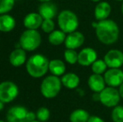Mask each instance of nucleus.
<instances>
[{"label": "nucleus", "instance_id": "22", "mask_svg": "<svg viewBox=\"0 0 123 122\" xmlns=\"http://www.w3.org/2000/svg\"><path fill=\"white\" fill-rule=\"evenodd\" d=\"M65 38H66L65 33L62 30H54L49 34L48 39L52 45L58 46L65 43Z\"/></svg>", "mask_w": 123, "mask_h": 122}, {"label": "nucleus", "instance_id": "28", "mask_svg": "<svg viewBox=\"0 0 123 122\" xmlns=\"http://www.w3.org/2000/svg\"><path fill=\"white\" fill-rule=\"evenodd\" d=\"M41 28L44 33L50 34L55 30V23L52 19H44L41 24Z\"/></svg>", "mask_w": 123, "mask_h": 122}, {"label": "nucleus", "instance_id": "30", "mask_svg": "<svg viewBox=\"0 0 123 122\" xmlns=\"http://www.w3.org/2000/svg\"><path fill=\"white\" fill-rule=\"evenodd\" d=\"M118 90H119V93H120L121 98H122V99H123V83L120 85V86H119Z\"/></svg>", "mask_w": 123, "mask_h": 122}, {"label": "nucleus", "instance_id": "17", "mask_svg": "<svg viewBox=\"0 0 123 122\" xmlns=\"http://www.w3.org/2000/svg\"><path fill=\"white\" fill-rule=\"evenodd\" d=\"M26 61V52L22 48H16L9 55V62L13 66L19 67Z\"/></svg>", "mask_w": 123, "mask_h": 122}, {"label": "nucleus", "instance_id": "14", "mask_svg": "<svg viewBox=\"0 0 123 122\" xmlns=\"http://www.w3.org/2000/svg\"><path fill=\"white\" fill-rule=\"evenodd\" d=\"M105 81L102 75L92 74L88 79V86L94 93H100L105 88Z\"/></svg>", "mask_w": 123, "mask_h": 122}, {"label": "nucleus", "instance_id": "6", "mask_svg": "<svg viewBox=\"0 0 123 122\" xmlns=\"http://www.w3.org/2000/svg\"><path fill=\"white\" fill-rule=\"evenodd\" d=\"M100 102L104 106L108 108H114L118 105L121 100V95L119 90L114 87L107 86L102 91L99 93Z\"/></svg>", "mask_w": 123, "mask_h": 122}, {"label": "nucleus", "instance_id": "15", "mask_svg": "<svg viewBox=\"0 0 123 122\" xmlns=\"http://www.w3.org/2000/svg\"><path fill=\"white\" fill-rule=\"evenodd\" d=\"M44 18L41 17L39 13H30L25 16L24 18V25L28 29H37L43 23Z\"/></svg>", "mask_w": 123, "mask_h": 122}, {"label": "nucleus", "instance_id": "13", "mask_svg": "<svg viewBox=\"0 0 123 122\" xmlns=\"http://www.w3.org/2000/svg\"><path fill=\"white\" fill-rule=\"evenodd\" d=\"M57 7L50 2L42 3L39 7V13L44 19H53L57 14Z\"/></svg>", "mask_w": 123, "mask_h": 122}, {"label": "nucleus", "instance_id": "8", "mask_svg": "<svg viewBox=\"0 0 123 122\" xmlns=\"http://www.w3.org/2000/svg\"><path fill=\"white\" fill-rule=\"evenodd\" d=\"M103 76L107 86L117 88L123 83V71L120 68H109Z\"/></svg>", "mask_w": 123, "mask_h": 122}, {"label": "nucleus", "instance_id": "25", "mask_svg": "<svg viewBox=\"0 0 123 122\" xmlns=\"http://www.w3.org/2000/svg\"><path fill=\"white\" fill-rule=\"evenodd\" d=\"M111 120L113 122H123V106L117 105L111 111Z\"/></svg>", "mask_w": 123, "mask_h": 122}, {"label": "nucleus", "instance_id": "5", "mask_svg": "<svg viewBox=\"0 0 123 122\" xmlns=\"http://www.w3.org/2000/svg\"><path fill=\"white\" fill-rule=\"evenodd\" d=\"M41 44V35L36 29H27L19 39L20 47L25 51H34Z\"/></svg>", "mask_w": 123, "mask_h": 122}, {"label": "nucleus", "instance_id": "37", "mask_svg": "<svg viewBox=\"0 0 123 122\" xmlns=\"http://www.w3.org/2000/svg\"><path fill=\"white\" fill-rule=\"evenodd\" d=\"M117 1H121V2H123V0H117Z\"/></svg>", "mask_w": 123, "mask_h": 122}, {"label": "nucleus", "instance_id": "24", "mask_svg": "<svg viewBox=\"0 0 123 122\" xmlns=\"http://www.w3.org/2000/svg\"><path fill=\"white\" fill-rule=\"evenodd\" d=\"M64 57L65 61L70 64H74L75 63H78V53L75 51V49H66L64 53Z\"/></svg>", "mask_w": 123, "mask_h": 122}, {"label": "nucleus", "instance_id": "26", "mask_svg": "<svg viewBox=\"0 0 123 122\" xmlns=\"http://www.w3.org/2000/svg\"><path fill=\"white\" fill-rule=\"evenodd\" d=\"M14 0H0V14H5L13 9Z\"/></svg>", "mask_w": 123, "mask_h": 122}, {"label": "nucleus", "instance_id": "29", "mask_svg": "<svg viewBox=\"0 0 123 122\" xmlns=\"http://www.w3.org/2000/svg\"><path fill=\"white\" fill-rule=\"evenodd\" d=\"M87 122H105L102 118L98 116H91Z\"/></svg>", "mask_w": 123, "mask_h": 122}, {"label": "nucleus", "instance_id": "12", "mask_svg": "<svg viewBox=\"0 0 123 122\" xmlns=\"http://www.w3.org/2000/svg\"><path fill=\"white\" fill-rule=\"evenodd\" d=\"M85 42V36L80 31H74L72 33L68 34L65 38V45L66 49H76L81 47Z\"/></svg>", "mask_w": 123, "mask_h": 122}, {"label": "nucleus", "instance_id": "10", "mask_svg": "<svg viewBox=\"0 0 123 122\" xmlns=\"http://www.w3.org/2000/svg\"><path fill=\"white\" fill-rule=\"evenodd\" d=\"M108 68H121L123 65V53L119 49H111L104 56Z\"/></svg>", "mask_w": 123, "mask_h": 122}, {"label": "nucleus", "instance_id": "35", "mask_svg": "<svg viewBox=\"0 0 123 122\" xmlns=\"http://www.w3.org/2000/svg\"><path fill=\"white\" fill-rule=\"evenodd\" d=\"M122 15H123V2H122Z\"/></svg>", "mask_w": 123, "mask_h": 122}, {"label": "nucleus", "instance_id": "31", "mask_svg": "<svg viewBox=\"0 0 123 122\" xmlns=\"http://www.w3.org/2000/svg\"><path fill=\"white\" fill-rule=\"evenodd\" d=\"M3 106H4V103H3V102H2V101L0 100V111H1V110H3Z\"/></svg>", "mask_w": 123, "mask_h": 122}, {"label": "nucleus", "instance_id": "36", "mask_svg": "<svg viewBox=\"0 0 123 122\" xmlns=\"http://www.w3.org/2000/svg\"><path fill=\"white\" fill-rule=\"evenodd\" d=\"M0 122H5L4 121H2V120H0Z\"/></svg>", "mask_w": 123, "mask_h": 122}, {"label": "nucleus", "instance_id": "16", "mask_svg": "<svg viewBox=\"0 0 123 122\" xmlns=\"http://www.w3.org/2000/svg\"><path fill=\"white\" fill-rule=\"evenodd\" d=\"M111 8L107 2H100L95 8V18L98 21L107 19L111 14Z\"/></svg>", "mask_w": 123, "mask_h": 122}, {"label": "nucleus", "instance_id": "27", "mask_svg": "<svg viewBox=\"0 0 123 122\" xmlns=\"http://www.w3.org/2000/svg\"><path fill=\"white\" fill-rule=\"evenodd\" d=\"M50 112L46 107H40L36 112V119L41 122H45L49 120Z\"/></svg>", "mask_w": 123, "mask_h": 122}, {"label": "nucleus", "instance_id": "20", "mask_svg": "<svg viewBox=\"0 0 123 122\" xmlns=\"http://www.w3.org/2000/svg\"><path fill=\"white\" fill-rule=\"evenodd\" d=\"M66 66L65 63L60 59H52L49 61V70L53 75L56 76H61L65 75Z\"/></svg>", "mask_w": 123, "mask_h": 122}, {"label": "nucleus", "instance_id": "34", "mask_svg": "<svg viewBox=\"0 0 123 122\" xmlns=\"http://www.w3.org/2000/svg\"><path fill=\"white\" fill-rule=\"evenodd\" d=\"M30 122H41V121H38V120H34V121H30Z\"/></svg>", "mask_w": 123, "mask_h": 122}, {"label": "nucleus", "instance_id": "9", "mask_svg": "<svg viewBox=\"0 0 123 122\" xmlns=\"http://www.w3.org/2000/svg\"><path fill=\"white\" fill-rule=\"evenodd\" d=\"M29 111L24 106H13L7 112L8 122H28L27 115Z\"/></svg>", "mask_w": 123, "mask_h": 122}, {"label": "nucleus", "instance_id": "21", "mask_svg": "<svg viewBox=\"0 0 123 122\" xmlns=\"http://www.w3.org/2000/svg\"><path fill=\"white\" fill-rule=\"evenodd\" d=\"M90 114L84 109H76L71 112L70 116V122H87L90 118Z\"/></svg>", "mask_w": 123, "mask_h": 122}, {"label": "nucleus", "instance_id": "7", "mask_svg": "<svg viewBox=\"0 0 123 122\" xmlns=\"http://www.w3.org/2000/svg\"><path fill=\"white\" fill-rule=\"evenodd\" d=\"M18 94V87L12 81L0 83V100L3 103L13 101Z\"/></svg>", "mask_w": 123, "mask_h": 122}, {"label": "nucleus", "instance_id": "23", "mask_svg": "<svg viewBox=\"0 0 123 122\" xmlns=\"http://www.w3.org/2000/svg\"><path fill=\"white\" fill-rule=\"evenodd\" d=\"M91 66L93 74L96 75H103L109 69L104 59H96Z\"/></svg>", "mask_w": 123, "mask_h": 122}, {"label": "nucleus", "instance_id": "18", "mask_svg": "<svg viewBox=\"0 0 123 122\" xmlns=\"http://www.w3.org/2000/svg\"><path fill=\"white\" fill-rule=\"evenodd\" d=\"M62 85L67 89L74 90L80 85V77L74 73H67L62 75L61 78Z\"/></svg>", "mask_w": 123, "mask_h": 122}, {"label": "nucleus", "instance_id": "1", "mask_svg": "<svg viewBox=\"0 0 123 122\" xmlns=\"http://www.w3.org/2000/svg\"><path fill=\"white\" fill-rule=\"evenodd\" d=\"M95 29L98 40L105 45L115 44L119 38V27L117 23L111 19L99 21Z\"/></svg>", "mask_w": 123, "mask_h": 122}, {"label": "nucleus", "instance_id": "33", "mask_svg": "<svg viewBox=\"0 0 123 122\" xmlns=\"http://www.w3.org/2000/svg\"><path fill=\"white\" fill-rule=\"evenodd\" d=\"M92 2H95V3H97V2H100V0H91Z\"/></svg>", "mask_w": 123, "mask_h": 122}, {"label": "nucleus", "instance_id": "3", "mask_svg": "<svg viewBox=\"0 0 123 122\" xmlns=\"http://www.w3.org/2000/svg\"><path fill=\"white\" fill-rule=\"evenodd\" d=\"M62 86L61 79L56 75H49L43 80L40 85V91L44 97L53 99L60 92Z\"/></svg>", "mask_w": 123, "mask_h": 122}, {"label": "nucleus", "instance_id": "4", "mask_svg": "<svg viewBox=\"0 0 123 122\" xmlns=\"http://www.w3.org/2000/svg\"><path fill=\"white\" fill-rule=\"evenodd\" d=\"M58 24L60 30L65 34H70L76 29L79 27V19L76 14L70 10H63L59 13Z\"/></svg>", "mask_w": 123, "mask_h": 122}, {"label": "nucleus", "instance_id": "32", "mask_svg": "<svg viewBox=\"0 0 123 122\" xmlns=\"http://www.w3.org/2000/svg\"><path fill=\"white\" fill-rule=\"evenodd\" d=\"M39 1L42 2V3H45V2H50V1H52V0H39Z\"/></svg>", "mask_w": 123, "mask_h": 122}, {"label": "nucleus", "instance_id": "11", "mask_svg": "<svg viewBox=\"0 0 123 122\" xmlns=\"http://www.w3.org/2000/svg\"><path fill=\"white\" fill-rule=\"evenodd\" d=\"M97 59V53L93 48H84L78 53V64L82 66H90Z\"/></svg>", "mask_w": 123, "mask_h": 122}, {"label": "nucleus", "instance_id": "2", "mask_svg": "<svg viewBox=\"0 0 123 122\" xmlns=\"http://www.w3.org/2000/svg\"><path fill=\"white\" fill-rule=\"evenodd\" d=\"M49 61L43 54H34L28 59L26 70L30 76L34 78H41L49 70Z\"/></svg>", "mask_w": 123, "mask_h": 122}, {"label": "nucleus", "instance_id": "19", "mask_svg": "<svg viewBox=\"0 0 123 122\" xmlns=\"http://www.w3.org/2000/svg\"><path fill=\"white\" fill-rule=\"evenodd\" d=\"M16 22L13 17L8 14H1L0 16V31L3 33L10 32L14 29Z\"/></svg>", "mask_w": 123, "mask_h": 122}]
</instances>
